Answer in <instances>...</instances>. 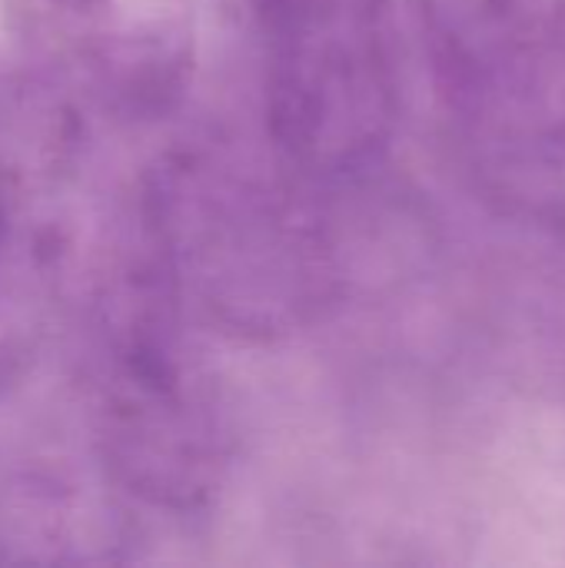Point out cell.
<instances>
[{
    "mask_svg": "<svg viewBox=\"0 0 565 568\" xmlns=\"http://www.w3.org/2000/svg\"><path fill=\"white\" fill-rule=\"evenodd\" d=\"M30 70L77 113L150 123L196 63V0H3Z\"/></svg>",
    "mask_w": 565,
    "mask_h": 568,
    "instance_id": "6",
    "label": "cell"
},
{
    "mask_svg": "<svg viewBox=\"0 0 565 568\" xmlns=\"http://www.w3.org/2000/svg\"><path fill=\"white\" fill-rule=\"evenodd\" d=\"M420 20L470 160L500 183L565 176V0H420Z\"/></svg>",
    "mask_w": 565,
    "mask_h": 568,
    "instance_id": "4",
    "label": "cell"
},
{
    "mask_svg": "<svg viewBox=\"0 0 565 568\" xmlns=\"http://www.w3.org/2000/svg\"><path fill=\"white\" fill-rule=\"evenodd\" d=\"M323 190L263 136H186L140 176L133 213L196 326L273 343L340 296Z\"/></svg>",
    "mask_w": 565,
    "mask_h": 568,
    "instance_id": "1",
    "label": "cell"
},
{
    "mask_svg": "<svg viewBox=\"0 0 565 568\" xmlns=\"http://www.w3.org/2000/svg\"><path fill=\"white\" fill-rule=\"evenodd\" d=\"M77 116L33 70L0 67V383L30 363L70 266Z\"/></svg>",
    "mask_w": 565,
    "mask_h": 568,
    "instance_id": "5",
    "label": "cell"
},
{
    "mask_svg": "<svg viewBox=\"0 0 565 568\" xmlns=\"http://www.w3.org/2000/svg\"><path fill=\"white\" fill-rule=\"evenodd\" d=\"M93 293L77 413L113 489L143 519L206 516L233 469V416L133 206Z\"/></svg>",
    "mask_w": 565,
    "mask_h": 568,
    "instance_id": "2",
    "label": "cell"
},
{
    "mask_svg": "<svg viewBox=\"0 0 565 568\" xmlns=\"http://www.w3.org/2000/svg\"><path fill=\"white\" fill-rule=\"evenodd\" d=\"M143 529L147 519L97 463L80 413L70 433L40 419H0V562H127L137 559Z\"/></svg>",
    "mask_w": 565,
    "mask_h": 568,
    "instance_id": "7",
    "label": "cell"
},
{
    "mask_svg": "<svg viewBox=\"0 0 565 568\" xmlns=\"http://www.w3.org/2000/svg\"><path fill=\"white\" fill-rule=\"evenodd\" d=\"M253 40L273 150L320 186L386 156L403 106L393 0H226Z\"/></svg>",
    "mask_w": 565,
    "mask_h": 568,
    "instance_id": "3",
    "label": "cell"
}]
</instances>
